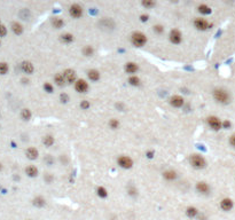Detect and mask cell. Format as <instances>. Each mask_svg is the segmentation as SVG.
Segmentation results:
<instances>
[{"label":"cell","instance_id":"obj_1","mask_svg":"<svg viewBox=\"0 0 235 220\" xmlns=\"http://www.w3.org/2000/svg\"><path fill=\"white\" fill-rule=\"evenodd\" d=\"M213 97L216 101H218L219 103H228L229 102V94L227 91L222 90V88H217L213 91Z\"/></svg>","mask_w":235,"mask_h":220},{"label":"cell","instance_id":"obj_2","mask_svg":"<svg viewBox=\"0 0 235 220\" xmlns=\"http://www.w3.org/2000/svg\"><path fill=\"white\" fill-rule=\"evenodd\" d=\"M189 161L192 166L195 168H205V165H207V162H205L204 157L201 155H197V154H194V155L190 156Z\"/></svg>","mask_w":235,"mask_h":220},{"label":"cell","instance_id":"obj_3","mask_svg":"<svg viewBox=\"0 0 235 220\" xmlns=\"http://www.w3.org/2000/svg\"><path fill=\"white\" fill-rule=\"evenodd\" d=\"M131 41L134 46L141 47L147 43V37L142 32H134L131 36Z\"/></svg>","mask_w":235,"mask_h":220},{"label":"cell","instance_id":"obj_4","mask_svg":"<svg viewBox=\"0 0 235 220\" xmlns=\"http://www.w3.org/2000/svg\"><path fill=\"white\" fill-rule=\"evenodd\" d=\"M208 124L210 125V127L212 129H215V131H219L222 126L220 119L216 116H210L209 118H208Z\"/></svg>","mask_w":235,"mask_h":220},{"label":"cell","instance_id":"obj_5","mask_svg":"<svg viewBox=\"0 0 235 220\" xmlns=\"http://www.w3.org/2000/svg\"><path fill=\"white\" fill-rule=\"evenodd\" d=\"M63 77H64V80L67 84H72V83L76 82V72L72 69H67L63 72Z\"/></svg>","mask_w":235,"mask_h":220},{"label":"cell","instance_id":"obj_6","mask_svg":"<svg viewBox=\"0 0 235 220\" xmlns=\"http://www.w3.org/2000/svg\"><path fill=\"white\" fill-rule=\"evenodd\" d=\"M118 164L119 166L123 168H131L133 165V161L131 159L129 156H120L118 158Z\"/></svg>","mask_w":235,"mask_h":220},{"label":"cell","instance_id":"obj_7","mask_svg":"<svg viewBox=\"0 0 235 220\" xmlns=\"http://www.w3.org/2000/svg\"><path fill=\"white\" fill-rule=\"evenodd\" d=\"M69 13L71 15L72 17L75 19H78L83 15V8L79 6L78 4H73L70 6V9H69Z\"/></svg>","mask_w":235,"mask_h":220},{"label":"cell","instance_id":"obj_8","mask_svg":"<svg viewBox=\"0 0 235 220\" xmlns=\"http://www.w3.org/2000/svg\"><path fill=\"white\" fill-rule=\"evenodd\" d=\"M75 90L78 92V93H85L88 90V85H87V83H86L84 79H78L75 83Z\"/></svg>","mask_w":235,"mask_h":220},{"label":"cell","instance_id":"obj_9","mask_svg":"<svg viewBox=\"0 0 235 220\" xmlns=\"http://www.w3.org/2000/svg\"><path fill=\"white\" fill-rule=\"evenodd\" d=\"M194 25L197 30H207L208 28H209V23H208V21L204 19H201V17H197L195 19L194 21Z\"/></svg>","mask_w":235,"mask_h":220},{"label":"cell","instance_id":"obj_10","mask_svg":"<svg viewBox=\"0 0 235 220\" xmlns=\"http://www.w3.org/2000/svg\"><path fill=\"white\" fill-rule=\"evenodd\" d=\"M170 40L171 43H173V44H180L181 43V40H183V36H181V32L179 31V30H172L170 32Z\"/></svg>","mask_w":235,"mask_h":220},{"label":"cell","instance_id":"obj_11","mask_svg":"<svg viewBox=\"0 0 235 220\" xmlns=\"http://www.w3.org/2000/svg\"><path fill=\"white\" fill-rule=\"evenodd\" d=\"M170 104L173 106V107H176V108H180V107L183 106V99L181 97H179V95H174V97H172L170 99Z\"/></svg>","mask_w":235,"mask_h":220},{"label":"cell","instance_id":"obj_12","mask_svg":"<svg viewBox=\"0 0 235 220\" xmlns=\"http://www.w3.org/2000/svg\"><path fill=\"white\" fill-rule=\"evenodd\" d=\"M220 207H222L224 211H229L232 210L233 207V201L231 198H224L222 202H220Z\"/></svg>","mask_w":235,"mask_h":220},{"label":"cell","instance_id":"obj_13","mask_svg":"<svg viewBox=\"0 0 235 220\" xmlns=\"http://www.w3.org/2000/svg\"><path fill=\"white\" fill-rule=\"evenodd\" d=\"M21 68H22L23 72H25V73H28V75H30V73H32L33 72V64L31 63V62H29V61H24V62H22Z\"/></svg>","mask_w":235,"mask_h":220},{"label":"cell","instance_id":"obj_14","mask_svg":"<svg viewBox=\"0 0 235 220\" xmlns=\"http://www.w3.org/2000/svg\"><path fill=\"white\" fill-rule=\"evenodd\" d=\"M25 155L29 159L33 161V159H36V158L38 157V150H37L36 148H33V147H30V148L26 149Z\"/></svg>","mask_w":235,"mask_h":220},{"label":"cell","instance_id":"obj_15","mask_svg":"<svg viewBox=\"0 0 235 220\" xmlns=\"http://www.w3.org/2000/svg\"><path fill=\"white\" fill-rule=\"evenodd\" d=\"M196 189L200 193H202V194H208L210 190V187L208 186V183H205V182H198L196 185Z\"/></svg>","mask_w":235,"mask_h":220},{"label":"cell","instance_id":"obj_16","mask_svg":"<svg viewBox=\"0 0 235 220\" xmlns=\"http://www.w3.org/2000/svg\"><path fill=\"white\" fill-rule=\"evenodd\" d=\"M138 69H139L138 65L133 62H129V63L125 64V71L127 73H134V72L138 71Z\"/></svg>","mask_w":235,"mask_h":220},{"label":"cell","instance_id":"obj_17","mask_svg":"<svg viewBox=\"0 0 235 220\" xmlns=\"http://www.w3.org/2000/svg\"><path fill=\"white\" fill-rule=\"evenodd\" d=\"M25 173L29 175V177L34 178V177L38 175V170H37L36 166H33V165H29V166L25 168Z\"/></svg>","mask_w":235,"mask_h":220},{"label":"cell","instance_id":"obj_18","mask_svg":"<svg viewBox=\"0 0 235 220\" xmlns=\"http://www.w3.org/2000/svg\"><path fill=\"white\" fill-rule=\"evenodd\" d=\"M186 214H187V217H189V218H195L196 216L198 214V210L194 207H187V210H186Z\"/></svg>","mask_w":235,"mask_h":220},{"label":"cell","instance_id":"obj_19","mask_svg":"<svg viewBox=\"0 0 235 220\" xmlns=\"http://www.w3.org/2000/svg\"><path fill=\"white\" fill-rule=\"evenodd\" d=\"M52 25L55 29H61L62 26L64 25V22H63V19H61L60 17H54L52 19Z\"/></svg>","mask_w":235,"mask_h":220},{"label":"cell","instance_id":"obj_20","mask_svg":"<svg viewBox=\"0 0 235 220\" xmlns=\"http://www.w3.org/2000/svg\"><path fill=\"white\" fill-rule=\"evenodd\" d=\"M12 30H13V32L15 34H21V33L23 32V28L21 25L20 23H17V22H14L12 23Z\"/></svg>","mask_w":235,"mask_h":220},{"label":"cell","instance_id":"obj_21","mask_svg":"<svg viewBox=\"0 0 235 220\" xmlns=\"http://www.w3.org/2000/svg\"><path fill=\"white\" fill-rule=\"evenodd\" d=\"M33 205L34 207H45V204H46V201L41 197V196H38V197H36L34 200H33Z\"/></svg>","mask_w":235,"mask_h":220},{"label":"cell","instance_id":"obj_22","mask_svg":"<svg viewBox=\"0 0 235 220\" xmlns=\"http://www.w3.org/2000/svg\"><path fill=\"white\" fill-rule=\"evenodd\" d=\"M87 76H88V78H90L91 80H93V82H97V80L100 79V73H99V71H97V70H90V71L87 72Z\"/></svg>","mask_w":235,"mask_h":220},{"label":"cell","instance_id":"obj_23","mask_svg":"<svg viewBox=\"0 0 235 220\" xmlns=\"http://www.w3.org/2000/svg\"><path fill=\"white\" fill-rule=\"evenodd\" d=\"M163 177L166 179V180H174L177 178V173L172 170H169V171H165L163 173Z\"/></svg>","mask_w":235,"mask_h":220},{"label":"cell","instance_id":"obj_24","mask_svg":"<svg viewBox=\"0 0 235 220\" xmlns=\"http://www.w3.org/2000/svg\"><path fill=\"white\" fill-rule=\"evenodd\" d=\"M54 80H55V83H56L58 86H63V85L65 84L64 77H63L62 73H56L55 77H54Z\"/></svg>","mask_w":235,"mask_h":220},{"label":"cell","instance_id":"obj_25","mask_svg":"<svg viewBox=\"0 0 235 220\" xmlns=\"http://www.w3.org/2000/svg\"><path fill=\"white\" fill-rule=\"evenodd\" d=\"M61 40H62L63 43L69 44V43H72V41H73V36H72L71 33H64V34L61 36Z\"/></svg>","mask_w":235,"mask_h":220},{"label":"cell","instance_id":"obj_26","mask_svg":"<svg viewBox=\"0 0 235 220\" xmlns=\"http://www.w3.org/2000/svg\"><path fill=\"white\" fill-rule=\"evenodd\" d=\"M43 143L45 144L46 147H51L53 143H54V138H53L52 135L44 136V139H43Z\"/></svg>","mask_w":235,"mask_h":220},{"label":"cell","instance_id":"obj_27","mask_svg":"<svg viewBox=\"0 0 235 220\" xmlns=\"http://www.w3.org/2000/svg\"><path fill=\"white\" fill-rule=\"evenodd\" d=\"M197 9H198V12L201 14H205V15L211 13V8L208 7L207 5H200V6L197 7Z\"/></svg>","mask_w":235,"mask_h":220},{"label":"cell","instance_id":"obj_28","mask_svg":"<svg viewBox=\"0 0 235 220\" xmlns=\"http://www.w3.org/2000/svg\"><path fill=\"white\" fill-rule=\"evenodd\" d=\"M21 117L24 119V120H29L31 118V111L29 109H23L22 112H21Z\"/></svg>","mask_w":235,"mask_h":220},{"label":"cell","instance_id":"obj_29","mask_svg":"<svg viewBox=\"0 0 235 220\" xmlns=\"http://www.w3.org/2000/svg\"><path fill=\"white\" fill-rule=\"evenodd\" d=\"M8 72V64L6 62H0V75H6Z\"/></svg>","mask_w":235,"mask_h":220},{"label":"cell","instance_id":"obj_30","mask_svg":"<svg viewBox=\"0 0 235 220\" xmlns=\"http://www.w3.org/2000/svg\"><path fill=\"white\" fill-rule=\"evenodd\" d=\"M129 83H130L132 86H139L140 85V79L137 77V76H132L129 79Z\"/></svg>","mask_w":235,"mask_h":220},{"label":"cell","instance_id":"obj_31","mask_svg":"<svg viewBox=\"0 0 235 220\" xmlns=\"http://www.w3.org/2000/svg\"><path fill=\"white\" fill-rule=\"evenodd\" d=\"M83 53H84L85 56H91V55H93V53H94V49L92 48L91 46H85L84 49H83Z\"/></svg>","mask_w":235,"mask_h":220},{"label":"cell","instance_id":"obj_32","mask_svg":"<svg viewBox=\"0 0 235 220\" xmlns=\"http://www.w3.org/2000/svg\"><path fill=\"white\" fill-rule=\"evenodd\" d=\"M97 192H98V195L100 197H107L108 196V193H107V190L103 187H99Z\"/></svg>","mask_w":235,"mask_h":220},{"label":"cell","instance_id":"obj_33","mask_svg":"<svg viewBox=\"0 0 235 220\" xmlns=\"http://www.w3.org/2000/svg\"><path fill=\"white\" fill-rule=\"evenodd\" d=\"M142 6L146 7V8H151V7L155 6V2L151 1V0H144L142 1Z\"/></svg>","mask_w":235,"mask_h":220},{"label":"cell","instance_id":"obj_34","mask_svg":"<svg viewBox=\"0 0 235 220\" xmlns=\"http://www.w3.org/2000/svg\"><path fill=\"white\" fill-rule=\"evenodd\" d=\"M44 90H45V92H47V93H53L54 87H53L49 83H45V84H44Z\"/></svg>","mask_w":235,"mask_h":220},{"label":"cell","instance_id":"obj_35","mask_svg":"<svg viewBox=\"0 0 235 220\" xmlns=\"http://www.w3.org/2000/svg\"><path fill=\"white\" fill-rule=\"evenodd\" d=\"M109 126L114 129H118V126H119V122H118L117 119H111L110 122H109Z\"/></svg>","mask_w":235,"mask_h":220},{"label":"cell","instance_id":"obj_36","mask_svg":"<svg viewBox=\"0 0 235 220\" xmlns=\"http://www.w3.org/2000/svg\"><path fill=\"white\" fill-rule=\"evenodd\" d=\"M60 100H61L62 103H67V102L69 101V97H68L65 93H62V94L60 95Z\"/></svg>","mask_w":235,"mask_h":220},{"label":"cell","instance_id":"obj_37","mask_svg":"<svg viewBox=\"0 0 235 220\" xmlns=\"http://www.w3.org/2000/svg\"><path fill=\"white\" fill-rule=\"evenodd\" d=\"M7 34V29H6V26L5 25H0V37H5Z\"/></svg>","mask_w":235,"mask_h":220},{"label":"cell","instance_id":"obj_38","mask_svg":"<svg viewBox=\"0 0 235 220\" xmlns=\"http://www.w3.org/2000/svg\"><path fill=\"white\" fill-rule=\"evenodd\" d=\"M154 31H155L156 33H163L164 28H163L162 25H159V24H158V25H155V26H154Z\"/></svg>","mask_w":235,"mask_h":220},{"label":"cell","instance_id":"obj_39","mask_svg":"<svg viewBox=\"0 0 235 220\" xmlns=\"http://www.w3.org/2000/svg\"><path fill=\"white\" fill-rule=\"evenodd\" d=\"M88 107H90V102H88V101L84 100V101L80 102V108H82V109H88Z\"/></svg>","mask_w":235,"mask_h":220},{"label":"cell","instance_id":"obj_40","mask_svg":"<svg viewBox=\"0 0 235 220\" xmlns=\"http://www.w3.org/2000/svg\"><path fill=\"white\" fill-rule=\"evenodd\" d=\"M229 142H231V144H232L233 147H235V134H233V135L231 136V139H229Z\"/></svg>","mask_w":235,"mask_h":220},{"label":"cell","instance_id":"obj_41","mask_svg":"<svg viewBox=\"0 0 235 220\" xmlns=\"http://www.w3.org/2000/svg\"><path fill=\"white\" fill-rule=\"evenodd\" d=\"M140 17H141V21H142V22H146V21H148V15H141Z\"/></svg>","mask_w":235,"mask_h":220},{"label":"cell","instance_id":"obj_42","mask_svg":"<svg viewBox=\"0 0 235 220\" xmlns=\"http://www.w3.org/2000/svg\"><path fill=\"white\" fill-rule=\"evenodd\" d=\"M222 126H224V127H229V126H231V123L227 122V120H225V122L222 123Z\"/></svg>","mask_w":235,"mask_h":220},{"label":"cell","instance_id":"obj_43","mask_svg":"<svg viewBox=\"0 0 235 220\" xmlns=\"http://www.w3.org/2000/svg\"><path fill=\"white\" fill-rule=\"evenodd\" d=\"M1 168H2V165H1V163H0V170H1Z\"/></svg>","mask_w":235,"mask_h":220},{"label":"cell","instance_id":"obj_44","mask_svg":"<svg viewBox=\"0 0 235 220\" xmlns=\"http://www.w3.org/2000/svg\"><path fill=\"white\" fill-rule=\"evenodd\" d=\"M0 25H1V23H0Z\"/></svg>","mask_w":235,"mask_h":220}]
</instances>
